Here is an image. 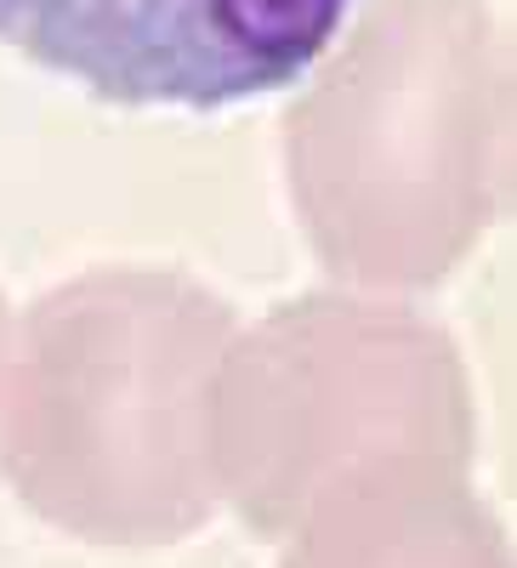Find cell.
<instances>
[{"instance_id":"1","label":"cell","mask_w":517,"mask_h":568,"mask_svg":"<svg viewBox=\"0 0 517 568\" xmlns=\"http://www.w3.org/2000/svg\"><path fill=\"white\" fill-rule=\"evenodd\" d=\"M358 0H0V45L125 109H233L302 80Z\"/></svg>"}]
</instances>
